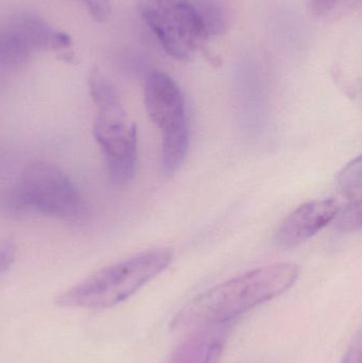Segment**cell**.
Wrapping results in <instances>:
<instances>
[{"label":"cell","instance_id":"30bf717a","mask_svg":"<svg viewBox=\"0 0 362 363\" xmlns=\"http://www.w3.org/2000/svg\"><path fill=\"white\" fill-rule=\"evenodd\" d=\"M206 38L220 35L227 28V14L219 0H191Z\"/></svg>","mask_w":362,"mask_h":363},{"label":"cell","instance_id":"ba28073f","mask_svg":"<svg viewBox=\"0 0 362 363\" xmlns=\"http://www.w3.org/2000/svg\"><path fill=\"white\" fill-rule=\"evenodd\" d=\"M233 322L200 328L181 343L166 363H218Z\"/></svg>","mask_w":362,"mask_h":363},{"label":"cell","instance_id":"5b68a950","mask_svg":"<svg viewBox=\"0 0 362 363\" xmlns=\"http://www.w3.org/2000/svg\"><path fill=\"white\" fill-rule=\"evenodd\" d=\"M137 11L164 50L187 61L206 38L191 0H140Z\"/></svg>","mask_w":362,"mask_h":363},{"label":"cell","instance_id":"5bb4252c","mask_svg":"<svg viewBox=\"0 0 362 363\" xmlns=\"http://www.w3.org/2000/svg\"><path fill=\"white\" fill-rule=\"evenodd\" d=\"M94 18L104 21L111 14L110 0H82Z\"/></svg>","mask_w":362,"mask_h":363},{"label":"cell","instance_id":"52a82bcc","mask_svg":"<svg viewBox=\"0 0 362 363\" xmlns=\"http://www.w3.org/2000/svg\"><path fill=\"white\" fill-rule=\"evenodd\" d=\"M145 104L149 117L162 133L188 123L182 91L165 72L155 70L147 77Z\"/></svg>","mask_w":362,"mask_h":363},{"label":"cell","instance_id":"4fadbf2b","mask_svg":"<svg viewBox=\"0 0 362 363\" xmlns=\"http://www.w3.org/2000/svg\"><path fill=\"white\" fill-rule=\"evenodd\" d=\"M16 257V245L12 240L0 241V277L8 272Z\"/></svg>","mask_w":362,"mask_h":363},{"label":"cell","instance_id":"2e32d148","mask_svg":"<svg viewBox=\"0 0 362 363\" xmlns=\"http://www.w3.org/2000/svg\"><path fill=\"white\" fill-rule=\"evenodd\" d=\"M361 333L358 332V334L353 339L341 363H361Z\"/></svg>","mask_w":362,"mask_h":363},{"label":"cell","instance_id":"7c38bea8","mask_svg":"<svg viewBox=\"0 0 362 363\" xmlns=\"http://www.w3.org/2000/svg\"><path fill=\"white\" fill-rule=\"evenodd\" d=\"M334 221L336 228L344 233L357 232L361 228V199L349 200L348 204L340 207Z\"/></svg>","mask_w":362,"mask_h":363},{"label":"cell","instance_id":"9a60e30c","mask_svg":"<svg viewBox=\"0 0 362 363\" xmlns=\"http://www.w3.org/2000/svg\"><path fill=\"white\" fill-rule=\"evenodd\" d=\"M339 0H306L308 10L317 17L325 16L337 6Z\"/></svg>","mask_w":362,"mask_h":363},{"label":"cell","instance_id":"277c9868","mask_svg":"<svg viewBox=\"0 0 362 363\" xmlns=\"http://www.w3.org/2000/svg\"><path fill=\"white\" fill-rule=\"evenodd\" d=\"M10 204L19 213L66 222L80 221L86 213L74 182L63 170L46 163L32 164L23 170L11 192Z\"/></svg>","mask_w":362,"mask_h":363},{"label":"cell","instance_id":"9c48e42d","mask_svg":"<svg viewBox=\"0 0 362 363\" xmlns=\"http://www.w3.org/2000/svg\"><path fill=\"white\" fill-rule=\"evenodd\" d=\"M189 147L188 123L179 125L169 131L163 132L162 164L164 172L172 176L182 167Z\"/></svg>","mask_w":362,"mask_h":363},{"label":"cell","instance_id":"3957f363","mask_svg":"<svg viewBox=\"0 0 362 363\" xmlns=\"http://www.w3.org/2000/svg\"><path fill=\"white\" fill-rule=\"evenodd\" d=\"M89 85L98 108L93 135L103 155L108 178L114 185H127L137 168V128L128 121L120 96L106 77L94 70Z\"/></svg>","mask_w":362,"mask_h":363},{"label":"cell","instance_id":"8fae6325","mask_svg":"<svg viewBox=\"0 0 362 363\" xmlns=\"http://www.w3.org/2000/svg\"><path fill=\"white\" fill-rule=\"evenodd\" d=\"M337 183L340 189L346 194L349 200L361 199L362 167L361 157L351 162L338 174Z\"/></svg>","mask_w":362,"mask_h":363},{"label":"cell","instance_id":"8992f818","mask_svg":"<svg viewBox=\"0 0 362 363\" xmlns=\"http://www.w3.org/2000/svg\"><path fill=\"white\" fill-rule=\"evenodd\" d=\"M339 208L334 199L310 201L301 205L278 226L274 233V245L282 250L301 245L333 222Z\"/></svg>","mask_w":362,"mask_h":363},{"label":"cell","instance_id":"7a4b0ae2","mask_svg":"<svg viewBox=\"0 0 362 363\" xmlns=\"http://www.w3.org/2000/svg\"><path fill=\"white\" fill-rule=\"evenodd\" d=\"M174 253L154 249L106 267L77 284L57 298L60 306L106 309L131 298L171 262Z\"/></svg>","mask_w":362,"mask_h":363},{"label":"cell","instance_id":"6da1fadb","mask_svg":"<svg viewBox=\"0 0 362 363\" xmlns=\"http://www.w3.org/2000/svg\"><path fill=\"white\" fill-rule=\"evenodd\" d=\"M293 264L263 267L216 286L183 307L172 321L176 330L234 322L251 309L281 296L299 279Z\"/></svg>","mask_w":362,"mask_h":363}]
</instances>
